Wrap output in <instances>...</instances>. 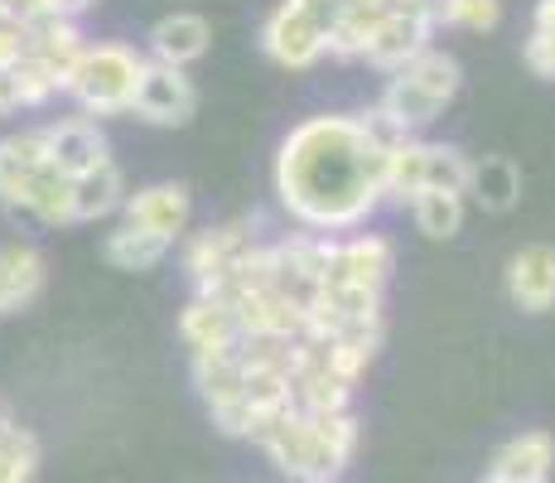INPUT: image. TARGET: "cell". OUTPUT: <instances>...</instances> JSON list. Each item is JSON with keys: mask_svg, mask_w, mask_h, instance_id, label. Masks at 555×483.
<instances>
[{"mask_svg": "<svg viewBox=\"0 0 555 483\" xmlns=\"http://www.w3.org/2000/svg\"><path fill=\"white\" fill-rule=\"evenodd\" d=\"M507 295L521 315H546L555 305V246H521L507 262Z\"/></svg>", "mask_w": 555, "mask_h": 483, "instance_id": "obj_14", "label": "cell"}, {"mask_svg": "<svg viewBox=\"0 0 555 483\" xmlns=\"http://www.w3.org/2000/svg\"><path fill=\"white\" fill-rule=\"evenodd\" d=\"M0 416H5V411H0Z\"/></svg>", "mask_w": 555, "mask_h": 483, "instance_id": "obj_38", "label": "cell"}, {"mask_svg": "<svg viewBox=\"0 0 555 483\" xmlns=\"http://www.w3.org/2000/svg\"><path fill=\"white\" fill-rule=\"evenodd\" d=\"M391 0H348L344 10H338V25L328 29V49L334 59H362V49H367L372 29L387 20Z\"/></svg>", "mask_w": 555, "mask_h": 483, "instance_id": "obj_22", "label": "cell"}, {"mask_svg": "<svg viewBox=\"0 0 555 483\" xmlns=\"http://www.w3.org/2000/svg\"><path fill=\"white\" fill-rule=\"evenodd\" d=\"M194 112H198V88H194V78H189V68H169V63L145 59L126 116L151 122V126H189Z\"/></svg>", "mask_w": 555, "mask_h": 483, "instance_id": "obj_4", "label": "cell"}, {"mask_svg": "<svg viewBox=\"0 0 555 483\" xmlns=\"http://www.w3.org/2000/svg\"><path fill=\"white\" fill-rule=\"evenodd\" d=\"M189 218H194V193H189L184 185H175V179H165V185H145V189H135V193L121 199V223L155 232V238H165V242L184 238Z\"/></svg>", "mask_w": 555, "mask_h": 483, "instance_id": "obj_7", "label": "cell"}, {"mask_svg": "<svg viewBox=\"0 0 555 483\" xmlns=\"http://www.w3.org/2000/svg\"><path fill=\"white\" fill-rule=\"evenodd\" d=\"M121 199H126L121 165H116V160H102L98 169L73 179V223L112 218V213H121Z\"/></svg>", "mask_w": 555, "mask_h": 483, "instance_id": "obj_19", "label": "cell"}, {"mask_svg": "<svg viewBox=\"0 0 555 483\" xmlns=\"http://www.w3.org/2000/svg\"><path fill=\"white\" fill-rule=\"evenodd\" d=\"M194 382H198L203 402H208V411L237 402L242 382H247V358H242V348L232 343V348H222V353H194Z\"/></svg>", "mask_w": 555, "mask_h": 483, "instance_id": "obj_21", "label": "cell"}, {"mask_svg": "<svg viewBox=\"0 0 555 483\" xmlns=\"http://www.w3.org/2000/svg\"><path fill=\"white\" fill-rule=\"evenodd\" d=\"M353 116H358L362 136H367V141L377 145V150H391V145H401L405 136H411V131H405V126L397 122V116H387L382 106H367V112H353Z\"/></svg>", "mask_w": 555, "mask_h": 483, "instance_id": "obj_32", "label": "cell"}, {"mask_svg": "<svg viewBox=\"0 0 555 483\" xmlns=\"http://www.w3.org/2000/svg\"><path fill=\"white\" fill-rule=\"evenodd\" d=\"M5 208L15 218H29V223H44V228H68L73 223V179L63 175L53 160L25 175L15 185V193L5 199Z\"/></svg>", "mask_w": 555, "mask_h": 483, "instance_id": "obj_9", "label": "cell"}, {"mask_svg": "<svg viewBox=\"0 0 555 483\" xmlns=\"http://www.w3.org/2000/svg\"><path fill=\"white\" fill-rule=\"evenodd\" d=\"M39 474V440L0 416V483H35Z\"/></svg>", "mask_w": 555, "mask_h": 483, "instance_id": "obj_28", "label": "cell"}, {"mask_svg": "<svg viewBox=\"0 0 555 483\" xmlns=\"http://www.w3.org/2000/svg\"><path fill=\"white\" fill-rule=\"evenodd\" d=\"M44 141H49V160L63 169L68 179L88 175V169H98L102 160H112V145H106V131L92 116H63V122L44 126Z\"/></svg>", "mask_w": 555, "mask_h": 483, "instance_id": "obj_12", "label": "cell"}, {"mask_svg": "<svg viewBox=\"0 0 555 483\" xmlns=\"http://www.w3.org/2000/svg\"><path fill=\"white\" fill-rule=\"evenodd\" d=\"M169 246L175 242L155 238V232L131 228V223H116L102 242V256L116 266V271H151V266H159L169 256Z\"/></svg>", "mask_w": 555, "mask_h": 483, "instance_id": "obj_23", "label": "cell"}, {"mask_svg": "<svg viewBox=\"0 0 555 483\" xmlns=\"http://www.w3.org/2000/svg\"><path fill=\"white\" fill-rule=\"evenodd\" d=\"M382 165L387 150L362 136L353 112L309 116L281 141L275 193L285 213L309 232H353L382 208Z\"/></svg>", "mask_w": 555, "mask_h": 483, "instance_id": "obj_1", "label": "cell"}, {"mask_svg": "<svg viewBox=\"0 0 555 483\" xmlns=\"http://www.w3.org/2000/svg\"><path fill=\"white\" fill-rule=\"evenodd\" d=\"M49 281L44 252L35 242H5L0 246V315H20L39 300Z\"/></svg>", "mask_w": 555, "mask_h": 483, "instance_id": "obj_15", "label": "cell"}, {"mask_svg": "<svg viewBox=\"0 0 555 483\" xmlns=\"http://www.w3.org/2000/svg\"><path fill=\"white\" fill-rule=\"evenodd\" d=\"M256 445L295 483H334L358 449V421H353V411L305 416L295 406H285L281 416H271L256 431Z\"/></svg>", "mask_w": 555, "mask_h": 483, "instance_id": "obj_2", "label": "cell"}, {"mask_svg": "<svg viewBox=\"0 0 555 483\" xmlns=\"http://www.w3.org/2000/svg\"><path fill=\"white\" fill-rule=\"evenodd\" d=\"M555 465V440L546 431H521L493 455V474L507 483H546Z\"/></svg>", "mask_w": 555, "mask_h": 483, "instance_id": "obj_18", "label": "cell"}, {"mask_svg": "<svg viewBox=\"0 0 555 483\" xmlns=\"http://www.w3.org/2000/svg\"><path fill=\"white\" fill-rule=\"evenodd\" d=\"M49 160V141L44 126H29V131H10L0 136V203L15 193V185L25 175H35L39 165Z\"/></svg>", "mask_w": 555, "mask_h": 483, "instance_id": "obj_26", "label": "cell"}, {"mask_svg": "<svg viewBox=\"0 0 555 483\" xmlns=\"http://www.w3.org/2000/svg\"><path fill=\"white\" fill-rule=\"evenodd\" d=\"M464 193H450V189H421L405 208H411V218H415V228L425 232V238H435V242H444V238H454L459 228H464Z\"/></svg>", "mask_w": 555, "mask_h": 483, "instance_id": "obj_27", "label": "cell"}, {"mask_svg": "<svg viewBox=\"0 0 555 483\" xmlns=\"http://www.w3.org/2000/svg\"><path fill=\"white\" fill-rule=\"evenodd\" d=\"M29 53V20H20L15 10L0 5V68L20 63Z\"/></svg>", "mask_w": 555, "mask_h": 483, "instance_id": "obj_33", "label": "cell"}, {"mask_svg": "<svg viewBox=\"0 0 555 483\" xmlns=\"http://www.w3.org/2000/svg\"><path fill=\"white\" fill-rule=\"evenodd\" d=\"M527 68L537 73V78H555V39L551 35H541V29H531V39H527Z\"/></svg>", "mask_w": 555, "mask_h": 483, "instance_id": "obj_34", "label": "cell"}, {"mask_svg": "<svg viewBox=\"0 0 555 483\" xmlns=\"http://www.w3.org/2000/svg\"><path fill=\"white\" fill-rule=\"evenodd\" d=\"M179 339L194 353H222V348H232V343H242V329L222 300L194 295L184 305V315H179Z\"/></svg>", "mask_w": 555, "mask_h": 483, "instance_id": "obj_17", "label": "cell"}, {"mask_svg": "<svg viewBox=\"0 0 555 483\" xmlns=\"http://www.w3.org/2000/svg\"><path fill=\"white\" fill-rule=\"evenodd\" d=\"M397 266L387 238L377 232H353V238H334L324 266V285H362V290H387V276Z\"/></svg>", "mask_w": 555, "mask_h": 483, "instance_id": "obj_6", "label": "cell"}, {"mask_svg": "<svg viewBox=\"0 0 555 483\" xmlns=\"http://www.w3.org/2000/svg\"><path fill=\"white\" fill-rule=\"evenodd\" d=\"M261 49H266V59H275L281 68L305 73L324 59L328 39H324V29L295 5V0H281V5L271 10V20L261 25Z\"/></svg>", "mask_w": 555, "mask_h": 483, "instance_id": "obj_5", "label": "cell"}, {"mask_svg": "<svg viewBox=\"0 0 555 483\" xmlns=\"http://www.w3.org/2000/svg\"><path fill=\"white\" fill-rule=\"evenodd\" d=\"M430 35H435V25H430L425 15H411V10H387V20L372 29V39H367V49H362V59H367L372 68L401 73L405 63L421 59V53L430 49Z\"/></svg>", "mask_w": 555, "mask_h": 483, "instance_id": "obj_11", "label": "cell"}, {"mask_svg": "<svg viewBox=\"0 0 555 483\" xmlns=\"http://www.w3.org/2000/svg\"><path fill=\"white\" fill-rule=\"evenodd\" d=\"M421 189H425V141L421 136H405L401 145L387 150V165H382V199L411 203Z\"/></svg>", "mask_w": 555, "mask_h": 483, "instance_id": "obj_25", "label": "cell"}, {"mask_svg": "<svg viewBox=\"0 0 555 483\" xmlns=\"http://www.w3.org/2000/svg\"><path fill=\"white\" fill-rule=\"evenodd\" d=\"M503 5L498 0H435V25L454 29H498Z\"/></svg>", "mask_w": 555, "mask_h": 483, "instance_id": "obj_31", "label": "cell"}, {"mask_svg": "<svg viewBox=\"0 0 555 483\" xmlns=\"http://www.w3.org/2000/svg\"><path fill=\"white\" fill-rule=\"evenodd\" d=\"M212 45V25L194 10H175V15L155 20L151 35H145V59L169 63V68H189L198 63Z\"/></svg>", "mask_w": 555, "mask_h": 483, "instance_id": "obj_13", "label": "cell"}, {"mask_svg": "<svg viewBox=\"0 0 555 483\" xmlns=\"http://www.w3.org/2000/svg\"><path fill=\"white\" fill-rule=\"evenodd\" d=\"M228 309L237 319L242 339H300L305 334V309H295L275 285L242 290Z\"/></svg>", "mask_w": 555, "mask_h": 483, "instance_id": "obj_10", "label": "cell"}, {"mask_svg": "<svg viewBox=\"0 0 555 483\" xmlns=\"http://www.w3.org/2000/svg\"><path fill=\"white\" fill-rule=\"evenodd\" d=\"M464 199H474L483 213H507L521 199V175L507 155H483L468 165V189Z\"/></svg>", "mask_w": 555, "mask_h": 483, "instance_id": "obj_20", "label": "cell"}, {"mask_svg": "<svg viewBox=\"0 0 555 483\" xmlns=\"http://www.w3.org/2000/svg\"><path fill=\"white\" fill-rule=\"evenodd\" d=\"M88 45H92V39L82 35V25H78V20H68V15L29 20V59L44 63V68L63 82V88H68L73 63L82 59V49H88Z\"/></svg>", "mask_w": 555, "mask_h": 483, "instance_id": "obj_16", "label": "cell"}, {"mask_svg": "<svg viewBox=\"0 0 555 483\" xmlns=\"http://www.w3.org/2000/svg\"><path fill=\"white\" fill-rule=\"evenodd\" d=\"M20 112H29V102L25 88H20L15 63H10V68H0V116H20Z\"/></svg>", "mask_w": 555, "mask_h": 483, "instance_id": "obj_35", "label": "cell"}, {"mask_svg": "<svg viewBox=\"0 0 555 483\" xmlns=\"http://www.w3.org/2000/svg\"><path fill=\"white\" fill-rule=\"evenodd\" d=\"M141 68H145V53H135L131 45H116V39H102V45L82 49V59L73 63L63 97H73V106L82 116H92V122L126 116L135 82H141Z\"/></svg>", "mask_w": 555, "mask_h": 483, "instance_id": "obj_3", "label": "cell"}, {"mask_svg": "<svg viewBox=\"0 0 555 483\" xmlns=\"http://www.w3.org/2000/svg\"><path fill=\"white\" fill-rule=\"evenodd\" d=\"M401 73H411V78L444 106H450L459 97V88H464V68H459V59H450L444 49H425L421 59H411Z\"/></svg>", "mask_w": 555, "mask_h": 483, "instance_id": "obj_29", "label": "cell"}, {"mask_svg": "<svg viewBox=\"0 0 555 483\" xmlns=\"http://www.w3.org/2000/svg\"><path fill=\"white\" fill-rule=\"evenodd\" d=\"M377 106H382L387 116H397V122H401L411 136L425 131L430 122H440V112H444V102H435V97L411 78V73H391V82H387V92L377 97Z\"/></svg>", "mask_w": 555, "mask_h": 483, "instance_id": "obj_24", "label": "cell"}, {"mask_svg": "<svg viewBox=\"0 0 555 483\" xmlns=\"http://www.w3.org/2000/svg\"><path fill=\"white\" fill-rule=\"evenodd\" d=\"M256 242L261 238L251 232V218H237V223H222V228L198 232L184 252V271H189V281H194V290H212Z\"/></svg>", "mask_w": 555, "mask_h": 483, "instance_id": "obj_8", "label": "cell"}, {"mask_svg": "<svg viewBox=\"0 0 555 483\" xmlns=\"http://www.w3.org/2000/svg\"><path fill=\"white\" fill-rule=\"evenodd\" d=\"M537 29L555 39V0H541V5H537Z\"/></svg>", "mask_w": 555, "mask_h": 483, "instance_id": "obj_37", "label": "cell"}, {"mask_svg": "<svg viewBox=\"0 0 555 483\" xmlns=\"http://www.w3.org/2000/svg\"><path fill=\"white\" fill-rule=\"evenodd\" d=\"M98 5V0H53V10L59 15H68V20H78V15H88V10Z\"/></svg>", "mask_w": 555, "mask_h": 483, "instance_id": "obj_36", "label": "cell"}, {"mask_svg": "<svg viewBox=\"0 0 555 483\" xmlns=\"http://www.w3.org/2000/svg\"><path fill=\"white\" fill-rule=\"evenodd\" d=\"M468 165H474V160H468L459 145H435V141H425V189L464 193V189H468Z\"/></svg>", "mask_w": 555, "mask_h": 483, "instance_id": "obj_30", "label": "cell"}]
</instances>
